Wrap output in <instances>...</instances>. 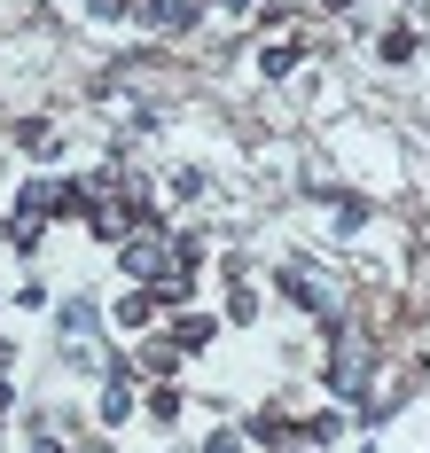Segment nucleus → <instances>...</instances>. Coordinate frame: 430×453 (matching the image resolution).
I'll return each mask as SVG.
<instances>
[{
  "mask_svg": "<svg viewBox=\"0 0 430 453\" xmlns=\"http://www.w3.org/2000/svg\"><path fill=\"white\" fill-rule=\"evenodd\" d=\"M63 203V180H24L16 188V226H48Z\"/></svg>",
  "mask_w": 430,
  "mask_h": 453,
  "instance_id": "1",
  "label": "nucleus"
},
{
  "mask_svg": "<svg viewBox=\"0 0 430 453\" xmlns=\"http://www.w3.org/2000/svg\"><path fill=\"white\" fill-rule=\"evenodd\" d=\"M126 360H134V375H149V383H173V367L188 360V352H180L173 336H157V344H134Z\"/></svg>",
  "mask_w": 430,
  "mask_h": 453,
  "instance_id": "2",
  "label": "nucleus"
},
{
  "mask_svg": "<svg viewBox=\"0 0 430 453\" xmlns=\"http://www.w3.org/2000/svg\"><path fill=\"white\" fill-rule=\"evenodd\" d=\"M142 16L157 32H196L203 24V0H142Z\"/></svg>",
  "mask_w": 430,
  "mask_h": 453,
  "instance_id": "3",
  "label": "nucleus"
},
{
  "mask_svg": "<svg viewBox=\"0 0 430 453\" xmlns=\"http://www.w3.org/2000/svg\"><path fill=\"white\" fill-rule=\"evenodd\" d=\"M134 407H142V399H134V360H126L118 375H110V391H102V422L118 430V422H134Z\"/></svg>",
  "mask_w": 430,
  "mask_h": 453,
  "instance_id": "4",
  "label": "nucleus"
},
{
  "mask_svg": "<svg viewBox=\"0 0 430 453\" xmlns=\"http://www.w3.org/2000/svg\"><path fill=\"white\" fill-rule=\"evenodd\" d=\"M165 336H173L180 352H211V344H219V320H211V313H180Z\"/></svg>",
  "mask_w": 430,
  "mask_h": 453,
  "instance_id": "5",
  "label": "nucleus"
},
{
  "mask_svg": "<svg viewBox=\"0 0 430 453\" xmlns=\"http://www.w3.org/2000/svg\"><path fill=\"white\" fill-rule=\"evenodd\" d=\"M282 297H289V305H305V313H329V289H321L305 266H289V273H282Z\"/></svg>",
  "mask_w": 430,
  "mask_h": 453,
  "instance_id": "6",
  "label": "nucleus"
},
{
  "mask_svg": "<svg viewBox=\"0 0 430 453\" xmlns=\"http://www.w3.org/2000/svg\"><path fill=\"white\" fill-rule=\"evenodd\" d=\"M157 313H165V297H157V289H126V297H118V328H149Z\"/></svg>",
  "mask_w": 430,
  "mask_h": 453,
  "instance_id": "7",
  "label": "nucleus"
},
{
  "mask_svg": "<svg viewBox=\"0 0 430 453\" xmlns=\"http://www.w3.org/2000/svg\"><path fill=\"white\" fill-rule=\"evenodd\" d=\"M149 422H157V430H173V422H180V391H173V383H149Z\"/></svg>",
  "mask_w": 430,
  "mask_h": 453,
  "instance_id": "8",
  "label": "nucleus"
},
{
  "mask_svg": "<svg viewBox=\"0 0 430 453\" xmlns=\"http://www.w3.org/2000/svg\"><path fill=\"white\" fill-rule=\"evenodd\" d=\"M258 71H266V79L297 71V40H266V47H258Z\"/></svg>",
  "mask_w": 430,
  "mask_h": 453,
  "instance_id": "9",
  "label": "nucleus"
},
{
  "mask_svg": "<svg viewBox=\"0 0 430 453\" xmlns=\"http://www.w3.org/2000/svg\"><path fill=\"white\" fill-rule=\"evenodd\" d=\"M407 55H415V32H407V24H391V32H383V63H407Z\"/></svg>",
  "mask_w": 430,
  "mask_h": 453,
  "instance_id": "10",
  "label": "nucleus"
},
{
  "mask_svg": "<svg viewBox=\"0 0 430 453\" xmlns=\"http://www.w3.org/2000/svg\"><path fill=\"white\" fill-rule=\"evenodd\" d=\"M203 453H242V438H235V430H211V438H203Z\"/></svg>",
  "mask_w": 430,
  "mask_h": 453,
  "instance_id": "11",
  "label": "nucleus"
},
{
  "mask_svg": "<svg viewBox=\"0 0 430 453\" xmlns=\"http://www.w3.org/2000/svg\"><path fill=\"white\" fill-rule=\"evenodd\" d=\"M87 8H95V16H126V0H87Z\"/></svg>",
  "mask_w": 430,
  "mask_h": 453,
  "instance_id": "12",
  "label": "nucleus"
},
{
  "mask_svg": "<svg viewBox=\"0 0 430 453\" xmlns=\"http://www.w3.org/2000/svg\"><path fill=\"white\" fill-rule=\"evenodd\" d=\"M8 367H16V344H8V336H0V375H8Z\"/></svg>",
  "mask_w": 430,
  "mask_h": 453,
  "instance_id": "13",
  "label": "nucleus"
},
{
  "mask_svg": "<svg viewBox=\"0 0 430 453\" xmlns=\"http://www.w3.org/2000/svg\"><path fill=\"white\" fill-rule=\"evenodd\" d=\"M8 407H16V391H8V383H0V422H8Z\"/></svg>",
  "mask_w": 430,
  "mask_h": 453,
  "instance_id": "14",
  "label": "nucleus"
},
{
  "mask_svg": "<svg viewBox=\"0 0 430 453\" xmlns=\"http://www.w3.org/2000/svg\"><path fill=\"white\" fill-rule=\"evenodd\" d=\"M211 8H227V16H242V8H250V0H211Z\"/></svg>",
  "mask_w": 430,
  "mask_h": 453,
  "instance_id": "15",
  "label": "nucleus"
},
{
  "mask_svg": "<svg viewBox=\"0 0 430 453\" xmlns=\"http://www.w3.org/2000/svg\"><path fill=\"white\" fill-rule=\"evenodd\" d=\"M329 8H352V0H329Z\"/></svg>",
  "mask_w": 430,
  "mask_h": 453,
  "instance_id": "16",
  "label": "nucleus"
}]
</instances>
